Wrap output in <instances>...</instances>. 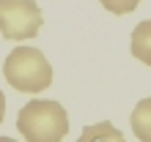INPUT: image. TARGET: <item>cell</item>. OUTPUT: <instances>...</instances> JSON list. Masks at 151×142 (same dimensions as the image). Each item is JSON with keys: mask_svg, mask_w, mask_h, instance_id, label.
Returning <instances> with one entry per match:
<instances>
[{"mask_svg": "<svg viewBox=\"0 0 151 142\" xmlns=\"http://www.w3.org/2000/svg\"><path fill=\"white\" fill-rule=\"evenodd\" d=\"M17 131L25 142H60L69 134V115L58 101L33 99L17 115Z\"/></svg>", "mask_w": 151, "mask_h": 142, "instance_id": "obj_1", "label": "cell"}, {"mask_svg": "<svg viewBox=\"0 0 151 142\" xmlns=\"http://www.w3.org/2000/svg\"><path fill=\"white\" fill-rule=\"evenodd\" d=\"M6 82L19 93H41L52 85V66L36 47H17L3 63Z\"/></svg>", "mask_w": 151, "mask_h": 142, "instance_id": "obj_2", "label": "cell"}, {"mask_svg": "<svg viewBox=\"0 0 151 142\" xmlns=\"http://www.w3.org/2000/svg\"><path fill=\"white\" fill-rule=\"evenodd\" d=\"M41 25V8L33 0H0V33L6 41H30Z\"/></svg>", "mask_w": 151, "mask_h": 142, "instance_id": "obj_3", "label": "cell"}, {"mask_svg": "<svg viewBox=\"0 0 151 142\" xmlns=\"http://www.w3.org/2000/svg\"><path fill=\"white\" fill-rule=\"evenodd\" d=\"M129 126L140 142H151V99H143L135 104V109L129 115Z\"/></svg>", "mask_w": 151, "mask_h": 142, "instance_id": "obj_4", "label": "cell"}, {"mask_svg": "<svg viewBox=\"0 0 151 142\" xmlns=\"http://www.w3.org/2000/svg\"><path fill=\"white\" fill-rule=\"evenodd\" d=\"M129 49H132V55H135V60L151 66V19H143L135 30H132Z\"/></svg>", "mask_w": 151, "mask_h": 142, "instance_id": "obj_5", "label": "cell"}, {"mask_svg": "<svg viewBox=\"0 0 151 142\" xmlns=\"http://www.w3.org/2000/svg\"><path fill=\"white\" fill-rule=\"evenodd\" d=\"M77 142H127V139L110 120H102V123H93V126H85Z\"/></svg>", "mask_w": 151, "mask_h": 142, "instance_id": "obj_6", "label": "cell"}, {"mask_svg": "<svg viewBox=\"0 0 151 142\" xmlns=\"http://www.w3.org/2000/svg\"><path fill=\"white\" fill-rule=\"evenodd\" d=\"M99 3L107 8L110 14L124 16V14H132V11H135V8L140 6V0H99Z\"/></svg>", "mask_w": 151, "mask_h": 142, "instance_id": "obj_7", "label": "cell"}, {"mask_svg": "<svg viewBox=\"0 0 151 142\" xmlns=\"http://www.w3.org/2000/svg\"><path fill=\"white\" fill-rule=\"evenodd\" d=\"M3 118H6V96L0 90V123H3Z\"/></svg>", "mask_w": 151, "mask_h": 142, "instance_id": "obj_8", "label": "cell"}, {"mask_svg": "<svg viewBox=\"0 0 151 142\" xmlns=\"http://www.w3.org/2000/svg\"><path fill=\"white\" fill-rule=\"evenodd\" d=\"M0 142H17V139H11V137H0Z\"/></svg>", "mask_w": 151, "mask_h": 142, "instance_id": "obj_9", "label": "cell"}]
</instances>
